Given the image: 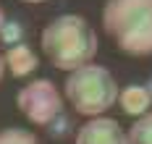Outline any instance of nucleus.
<instances>
[{
	"label": "nucleus",
	"instance_id": "f257e3e1",
	"mask_svg": "<svg viewBox=\"0 0 152 144\" xmlns=\"http://www.w3.org/2000/svg\"><path fill=\"white\" fill-rule=\"evenodd\" d=\"M39 47L55 68L74 71L84 63H92V58L97 55V47H100V39L84 16L63 13L42 29Z\"/></svg>",
	"mask_w": 152,
	"mask_h": 144
},
{
	"label": "nucleus",
	"instance_id": "f8f14e48",
	"mask_svg": "<svg viewBox=\"0 0 152 144\" xmlns=\"http://www.w3.org/2000/svg\"><path fill=\"white\" fill-rule=\"evenodd\" d=\"M3 73H5V60H3V55H0V81H3Z\"/></svg>",
	"mask_w": 152,
	"mask_h": 144
},
{
	"label": "nucleus",
	"instance_id": "4468645a",
	"mask_svg": "<svg viewBox=\"0 0 152 144\" xmlns=\"http://www.w3.org/2000/svg\"><path fill=\"white\" fill-rule=\"evenodd\" d=\"M3 21H5V13H3V8H0V26H3Z\"/></svg>",
	"mask_w": 152,
	"mask_h": 144
},
{
	"label": "nucleus",
	"instance_id": "39448f33",
	"mask_svg": "<svg viewBox=\"0 0 152 144\" xmlns=\"http://www.w3.org/2000/svg\"><path fill=\"white\" fill-rule=\"evenodd\" d=\"M76 144H129V136L118 121L94 115L76 131Z\"/></svg>",
	"mask_w": 152,
	"mask_h": 144
},
{
	"label": "nucleus",
	"instance_id": "9b49d317",
	"mask_svg": "<svg viewBox=\"0 0 152 144\" xmlns=\"http://www.w3.org/2000/svg\"><path fill=\"white\" fill-rule=\"evenodd\" d=\"M45 128L50 131V136H53V139H63V136L71 131V121H68V118L61 113V115H58V118H53V121H50Z\"/></svg>",
	"mask_w": 152,
	"mask_h": 144
},
{
	"label": "nucleus",
	"instance_id": "20e7f679",
	"mask_svg": "<svg viewBox=\"0 0 152 144\" xmlns=\"http://www.w3.org/2000/svg\"><path fill=\"white\" fill-rule=\"evenodd\" d=\"M16 108L26 115L34 126H47L53 118L63 113V95L47 79H34L16 95Z\"/></svg>",
	"mask_w": 152,
	"mask_h": 144
},
{
	"label": "nucleus",
	"instance_id": "9d476101",
	"mask_svg": "<svg viewBox=\"0 0 152 144\" xmlns=\"http://www.w3.org/2000/svg\"><path fill=\"white\" fill-rule=\"evenodd\" d=\"M0 144H42L31 131L26 128H3L0 131Z\"/></svg>",
	"mask_w": 152,
	"mask_h": 144
},
{
	"label": "nucleus",
	"instance_id": "ddd939ff",
	"mask_svg": "<svg viewBox=\"0 0 152 144\" xmlns=\"http://www.w3.org/2000/svg\"><path fill=\"white\" fill-rule=\"evenodd\" d=\"M144 87H147V92H150V100H152V76L147 79V84H144Z\"/></svg>",
	"mask_w": 152,
	"mask_h": 144
},
{
	"label": "nucleus",
	"instance_id": "1a4fd4ad",
	"mask_svg": "<svg viewBox=\"0 0 152 144\" xmlns=\"http://www.w3.org/2000/svg\"><path fill=\"white\" fill-rule=\"evenodd\" d=\"M24 37H26V26H24L21 21H16V18H5V21H3V26H0V42H3L5 47L21 45Z\"/></svg>",
	"mask_w": 152,
	"mask_h": 144
},
{
	"label": "nucleus",
	"instance_id": "6e6552de",
	"mask_svg": "<svg viewBox=\"0 0 152 144\" xmlns=\"http://www.w3.org/2000/svg\"><path fill=\"white\" fill-rule=\"evenodd\" d=\"M126 136H129V144H152V113L139 115L126 131Z\"/></svg>",
	"mask_w": 152,
	"mask_h": 144
},
{
	"label": "nucleus",
	"instance_id": "7ed1b4c3",
	"mask_svg": "<svg viewBox=\"0 0 152 144\" xmlns=\"http://www.w3.org/2000/svg\"><path fill=\"white\" fill-rule=\"evenodd\" d=\"M63 97L71 102V108L79 115L94 118V115L107 113L115 105L118 84L105 65L84 63L74 71H68L66 84H63Z\"/></svg>",
	"mask_w": 152,
	"mask_h": 144
},
{
	"label": "nucleus",
	"instance_id": "2eb2a0df",
	"mask_svg": "<svg viewBox=\"0 0 152 144\" xmlns=\"http://www.w3.org/2000/svg\"><path fill=\"white\" fill-rule=\"evenodd\" d=\"M21 3H45V0H21Z\"/></svg>",
	"mask_w": 152,
	"mask_h": 144
},
{
	"label": "nucleus",
	"instance_id": "0eeeda50",
	"mask_svg": "<svg viewBox=\"0 0 152 144\" xmlns=\"http://www.w3.org/2000/svg\"><path fill=\"white\" fill-rule=\"evenodd\" d=\"M115 102L121 105V110L126 113V115H134V118L150 113V105H152L150 92H147L144 84H129V87L118 89V100H115Z\"/></svg>",
	"mask_w": 152,
	"mask_h": 144
},
{
	"label": "nucleus",
	"instance_id": "f03ea898",
	"mask_svg": "<svg viewBox=\"0 0 152 144\" xmlns=\"http://www.w3.org/2000/svg\"><path fill=\"white\" fill-rule=\"evenodd\" d=\"M102 29L126 55H152V0H107L102 8Z\"/></svg>",
	"mask_w": 152,
	"mask_h": 144
},
{
	"label": "nucleus",
	"instance_id": "423d86ee",
	"mask_svg": "<svg viewBox=\"0 0 152 144\" xmlns=\"http://www.w3.org/2000/svg\"><path fill=\"white\" fill-rule=\"evenodd\" d=\"M3 60H5V68L11 71V76H16V79H24V76L34 73L37 65H39L37 52H34L26 42L8 47V50H5V55H3Z\"/></svg>",
	"mask_w": 152,
	"mask_h": 144
}]
</instances>
